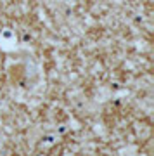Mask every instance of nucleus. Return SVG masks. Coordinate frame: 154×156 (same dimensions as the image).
Wrapping results in <instances>:
<instances>
[]
</instances>
